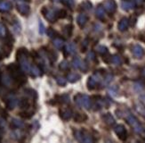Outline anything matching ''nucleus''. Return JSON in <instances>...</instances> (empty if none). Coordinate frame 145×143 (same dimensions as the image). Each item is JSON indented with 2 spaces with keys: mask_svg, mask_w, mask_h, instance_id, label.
Segmentation results:
<instances>
[{
  "mask_svg": "<svg viewBox=\"0 0 145 143\" xmlns=\"http://www.w3.org/2000/svg\"><path fill=\"white\" fill-rule=\"evenodd\" d=\"M75 102L81 107H84L86 109H90L91 107V99L87 95L78 94L77 96H75Z\"/></svg>",
  "mask_w": 145,
  "mask_h": 143,
  "instance_id": "nucleus-1",
  "label": "nucleus"
},
{
  "mask_svg": "<svg viewBox=\"0 0 145 143\" xmlns=\"http://www.w3.org/2000/svg\"><path fill=\"white\" fill-rule=\"evenodd\" d=\"M127 122L129 125L134 129V130L136 133H142V126L141 125V123L138 122L137 118L134 116L133 115H128L127 116Z\"/></svg>",
  "mask_w": 145,
  "mask_h": 143,
  "instance_id": "nucleus-2",
  "label": "nucleus"
},
{
  "mask_svg": "<svg viewBox=\"0 0 145 143\" xmlns=\"http://www.w3.org/2000/svg\"><path fill=\"white\" fill-rule=\"evenodd\" d=\"M103 80V77L101 75L100 72H95L93 74L92 76H90L87 80V89L89 90H92L93 89H95L96 85Z\"/></svg>",
  "mask_w": 145,
  "mask_h": 143,
  "instance_id": "nucleus-3",
  "label": "nucleus"
},
{
  "mask_svg": "<svg viewBox=\"0 0 145 143\" xmlns=\"http://www.w3.org/2000/svg\"><path fill=\"white\" fill-rule=\"evenodd\" d=\"M75 138L81 142H86V143H91L93 141V137L88 133V132H86V130H85L76 132Z\"/></svg>",
  "mask_w": 145,
  "mask_h": 143,
  "instance_id": "nucleus-4",
  "label": "nucleus"
},
{
  "mask_svg": "<svg viewBox=\"0 0 145 143\" xmlns=\"http://www.w3.org/2000/svg\"><path fill=\"white\" fill-rule=\"evenodd\" d=\"M114 132L117 134V136L118 137L119 140H121L123 141H125V140L127 139V130H125V126L122 125V124H118L117 125L114 129Z\"/></svg>",
  "mask_w": 145,
  "mask_h": 143,
  "instance_id": "nucleus-5",
  "label": "nucleus"
},
{
  "mask_svg": "<svg viewBox=\"0 0 145 143\" xmlns=\"http://www.w3.org/2000/svg\"><path fill=\"white\" fill-rule=\"evenodd\" d=\"M103 8L110 14L115 13L117 10V4L114 0H106L103 4Z\"/></svg>",
  "mask_w": 145,
  "mask_h": 143,
  "instance_id": "nucleus-6",
  "label": "nucleus"
},
{
  "mask_svg": "<svg viewBox=\"0 0 145 143\" xmlns=\"http://www.w3.org/2000/svg\"><path fill=\"white\" fill-rule=\"evenodd\" d=\"M72 66L75 68V69H80L83 70L84 72L87 70V66L86 64L84 61H82L79 57H75L72 60Z\"/></svg>",
  "mask_w": 145,
  "mask_h": 143,
  "instance_id": "nucleus-7",
  "label": "nucleus"
},
{
  "mask_svg": "<svg viewBox=\"0 0 145 143\" xmlns=\"http://www.w3.org/2000/svg\"><path fill=\"white\" fill-rule=\"evenodd\" d=\"M17 10L19 11L20 14H22L23 15H26V14H29L30 9H29V5L23 1V2L17 3Z\"/></svg>",
  "mask_w": 145,
  "mask_h": 143,
  "instance_id": "nucleus-8",
  "label": "nucleus"
},
{
  "mask_svg": "<svg viewBox=\"0 0 145 143\" xmlns=\"http://www.w3.org/2000/svg\"><path fill=\"white\" fill-rule=\"evenodd\" d=\"M12 79L10 74L7 73H1L0 76V82H1L5 87H10L12 84Z\"/></svg>",
  "mask_w": 145,
  "mask_h": 143,
  "instance_id": "nucleus-9",
  "label": "nucleus"
},
{
  "mask_svg": "<svg viewBox=\"0 0 145 143\" xmlns=\"http://www.w3.org/2000/svg\"><path fill=\"white\" fill-rule=\"evenodd\" d=\"M72 115H73L72 110L70 108H65V109L60 110V116L62 120H64V121L70 120L72 117Z\"/></svg>",
  "mask_w": 145,
  "mask_h": 143,
  "instance_id": "nucleus-10",
  "label": "nucleus"
},
{
  "mask_svg": "<svg viewBox=\"0 0 145 143\" xmlns=\"http://www.w3.org/2000/svg\"><path fill=\"white\" fill-rule=\"evenodd\" d=\"M44 16L51 22H54L58 19V12H56L54 10H47V12Z\"/></svg>",
  "mask_w": 145,
  "mask_h": 143,
  "instance_id": "nucleus-11",
  "label": "nucleus"
},
{
  "mask_svg": "<svg viewBox=\"0 0 145 143\" xmlns=\"http://www.w3.org/2000/svg\"><path fill=\"white\" fill-rule=\"evenodd\" d=\"M128 26H129V20L125 17L122 18L118 24V28L120 32H125V30H127Z\"/></svg>",
  "mask_w": 145,
  "mask_h": 143,
  "instance_id": "nucleus-12",
  "label": "nucleus"
},
{
  "mask_svg": "<svg viewBox=\"0 0 145 143\" xmlns=\"http://www.w3.org/2000/svg\"><path fill=\"white\" fill-rule=\"evenodd\" d=\"M135 7V4L133 1H130V0H123L121 2V7L125 11H130L132 9H134Z\"/></svg>",
  "mask_w": 145,
  "mask_h": 143,
  "instance_id": "nucleus-13",
  "label": "nucleus"
},
{
  "mask_svg": "<svg viewBox=\"0 0 145 143\" xmlns=\"http://www.w3.org/2000/svg\"><path fill=\"white\" fill-rule=\"evenodd\" d=\"M132 52H133L134 55L137 58H141L143 54H144V51H143V48L140 46V45H135L132 48Z\"/></svg>",
  "mask_w": 145,
  "mask_h": 143,
  "instance_id": "nucleus-14",
  "label": "nucleus"
},
{
  "mask_svg": "<svg viewBox=\"0 0 145 143\" xmlns=\"http://www.w3.org/2000/svg\"><path fill=\"white\" fill-rule=\"evenodd\" d=\"M11 126L14 129H21L24 126V123L21 119H19V118H14V119H12Z\"/></svg>",
  "mask_w": 145,
  "mask_h": 143,
  "instance_id": "nucleus-15",
  "label": "nucleus"
},
{
  "mask_svg": "<svg viewBox=\"0 0 145 143\" xmlns=\"http://www.w3.org/2000/svg\"><path fill=\"white\" fill-rule=\"evenodd\" d=\"M87 20H88V17L86 14H81L78 16V19H77V22H78V24L79 25V27H84L86 25V23L87 22Z\"/></svg>",
  "mask_w": 145,
  "mask_h": 143,
  "instance_id": "nucleus-16",
  "label": "nucleus"
},
{
  "mask_svg": "<svg viewBox=\"0 0 145 143\" xmlns=\"http://www.w3.org/2000/svg\"><path fill=\"white\" fill-rule=\"evenodd\" d=\"M18 104H19V100H18L17 98H14V97L9 98L7 102H6V105H7V107L9 109H14Z\"/></svg>",
  "mask_w": 145,
  "mask_h": 143,
  "instance_id": "nucleus-17",
  "label": "nucleus"
},
{
  "mask_svg": "<svg viewBox=\"0 0 145 143\" xmlns=\"http://www.w3.org/2000/svg\"><path fill=\"white\" fill-rule=\"evenodd\" d=\"M103 119L104 123L108 124V125H113V124L115 123V119H114V117H113L112 115L110 114V113L105 114V115L103 116Z\"/></svg>",
  "mask_w": 145,
  "mask_h": 143,
  "instance_id": "nucleus-18",
  "label": "nucleus"
},
{
  "mask_svg": "<svg viewBox=\"0 0 145 143\" xmlns=\"http://www.w3.org/2000/svg\"><path fill=\"white\" fill-rule=\"evenodd\" d=\"M87 120V115L86 114H75L74 115V121L76 123H84Z\"/></svg>",
  "mask_w": 145,
  "mask_h": 143,
  "instance_id": "nucleus-19",
  "label": "nucleus"
},
{
  "mask_svg": "<svg viewBox=\"0 0 145 143\" xmlns=\"http://www.w3.org/2000/svg\"><path fill=\"white\" fill-rule=\"evenodd\" d=\"M66 49V52L69 55H73L76 53V46L73 42H70V43H67V45L65 47Z\"/></svg>",
  "mask_w": 145,
  "mask_h": 143,
  "instance_id": "nucleus-20",
  "label": "nucleus"
},
{
  "mask_svg": "<svg viewBox=\"0 0 145 143\" xmlns=\"http://www.w3.org/2000/svg\"><path fill=\"white\" fill-rule=\"evenodd\" d=\"M67 79L70 82H78V80L80 79V75L78 73H76V72H71V73H69L68 76H67Z\"/></svg>",
  "mask_w": 145,
  "mask_h": 143,
  "instance_id": "nucleus-21",
  "label": "nucleus"
},
{
  "mask_svg": "<svg viewBox=\"0 0 145 143\" xmlns=\"http://www.w3.org/2000/svg\"><path fill=\"white\" fill-rule=\"evenodd\" d=\"M96 17L100 20H103L105 18V9L103 7H98L96 11H95Z\"/></svg>",
  "mask_w": 145,
  "mask_h": 143,
  "instance_id": "nucleus-22",
  "label": "nucleus"
},
{
  "mask_svg": "<svg viewBox=\"0 0 145 143\" xmlns=\"http://www.w3.org/2000/svg\"><path fill=\"white\" fill-rule=\"evenodd\" d=\"M12 5L8 1H1L0 2V12H7L11 9Z\"/></svg>",
  "mask_w": 145,
  "mask_h": 143,
  "instance_id": "nucleus-23",
  "label": "nucleus"
},
{
  "mask_svg": "<svg viewBox=\"0 0 145 143\" xmlns=\"http://www.w3.org/2000/svg\"><path fill=\"white\" fill-rule=\"evenodd\" d=\"M29 73H31V75H32V76L37 77V76H40L41 75V70H40L39 67H37L36 65H33V66L31 65Z\"/></svg>",
  "mask_w": 145,
  "mask_h": 143,
  "instance_id": "nucleus-24",
  "label": "nucleus"
},
{
  "mask_svg": "<svg viewBox=\"0 0 145 143\" xmlns=\"http://www.w3.org/2000/svg\"><path fill=\"white\" fill-rule=\"evenodd\" d=\"M22 108H28L29 107V99L27 98H22L21 100H19V104H18Z\"/></svg>",
  "mask_w": 145,
  "mask_h": 143,
  "instance_id": "nucleus-25",
  "label": "nucleus"
},
{
  "mask_svg": "<svg viewBox=\"0 0 145 143\" xmlns=\"http://www.w3.org/2000/svg\"><path fill=\"white\" fill-rule=\"evenodd\" d=\"M54 46L56 48L60 49L64 46V40L61 39H55V40H54Z\"/></svg>",
  "mask_w": 145,
  "mask_h": 143,
  "instance_id": "nucleus-26",
  "label": "nucleus"
},
{
  "mask_svg": "<svg viewBox=\"0 0 145 143\" xmlns=\"http://www.w3.org/2000/svg\"><path fill=\"white\" fill-rule=\"evenodd\" d=\"M110 62H111L112 64L118 65H120V64H121L122 60H121V57H119V55H113V57H111V60H110Z\"/></svg>",
  "mask_w": 145,
  "mask_h": 143,
  "instance_id": "nucleus-27",
  "label": "nucleus"
},
{
  "mask_svg": "<svg viewBox=\"0 0 145 143\" xmlns=\"http://www.w3.org/2000/svg\"><path fill=\"white\" fill-rule=\"evenodd\" d=\"M72 32H73V26L71 24H69L64 29V33L67 37H71L72 35Z\"/></svg>",
  "mask_w": 145,
  "mask_h": 143,
  "instance_id": "nucleus-28",
  "label": "nucleus"
},
{
  "mask_svg": "<svg viewBox=\"0 0 145 143\" xmlns=\"http://www.w3.org/2000/svg\"><path fill=\"white\" fill-rule=\"evenodd\" d=\"M80 7L85 11H89L92 8V4L88 1H85L80 5Z\"/></svg>",
  "mask_w": 145,
  "mask_h": 143,
  "instance_id": "nucleus-29",
  "label": "nucleus"
},
{
  "mask_svg": "<svg viewBox=\"0 0 145 143\" xmlns=\"http://www.w3.org/2000/svg\"><path fill=\"white\" fill-rule=\"evenodd\" d=\"M25 95L28 96L30 98H37L36 91L33 90H25Z\"/></svg>",
  "mask_w": 145,
  "mask_h": 143,
  "instance_id": "nucleus-30",
  "label": "nucleus"
},
{
  "mask_svg": "<svg viewBox=\"0 0 145 143\" xmlns=\"http://www.w3.org/2000/svg\"><path fill=\"white\" fill-rule=\"evenodd\" d=\"M12 136V138H14V139H17V140H19L22 137V132L19 129H16L15 130H14V132H12V134H11Z\"/></svg>",
  "mask_w": 145,
  "mask_h": 143,
  "instance_id": "nucleus-31",
  "label": "nucleus"
},
{
  "mask_svg": "<svg viewBox=\"0 0 145 143\" xmlns=\"http://www.w3.org/2000/svg\"><path fill=\"white\" fill-rule=\"evenodd\" d=\"M56 82H57L60 86H64V85H66V83H67V80H66L64 77H61V76H59V77L56 78Z\"/></svg>",
  "mask_w": 145,
  "mask_h": 143,
  "instance_id": "nucleus-32",
  "label": "nucleus"
},
{
  "mask_svg": "<svg viewBox=\"0 0 145 143\" xmlns=\"http://www.w3.org/2000/svg\"><path fill=\"white\" fill-rule=\"evenodd\" d=\"M97 51L101 55H106V54H108V48L104 46H99L97 47Z\"/></svg>",
  "mask_w": 145,
  "mask_h": 143,
  "instance_id": "nucleus-33",
  "label": "nucleus"
},
{
  "mask_svg": "<svg viewBox=\"0 0 145 143\" xmlns=\"http://www.w3.org/2000/svg\"><path fill=\"white\" fill-rule=\"evenodd\" d=\"M59 68H60L61 70H62V71L67 70L68 68H69V63H68V62H67L66 60L61 62L60 65H59Z\"/></svg>",
  "mask_w": 145,
  "mask_h": 143,
  "instance_id": "nucleus-34",
  "label": "nucleus"
},
{
  "mask_svg": "<svg viewBox=\"0 0 145 143\" xmlns=\"http://www.w3.org/2000/svg\"><path fill=\"white\" fill-rule=\"evenodd\" d=\"M47 57H48V59L50 61L52 62V63H53V62H55L56 61V55L53 51H49L47 53Z\"/></svg>",
  "mask_w": 145,
  "mask_h": 143,
  "instance_id": "nucleus-35",
  "label": "nucleus"
},
{
  "mask_svg": "<svg viewBox=\"0 0 145 143\" xmlns=\"http://www.w3.org/2000/svg\"><path fill=\"white\" fill-rule=\"evenodd\" d=\"M6 36V28L3 23L0 22V37Z\"/></svg>",
  "mask_w": 145,
  "mask_h": 143,
  "instance_id": "nucleus-36",
  "label": "nucleus"
},
{
  "mask_svg": "<svg viewBox=\"0 0 145 143\" xmlns=\"http://www.w3.org/2000/svg\"><path fill=\"white\" fill-rule=\"evenodd\" d=\"M21 115V116L22 117H23V118H30L31 116H32V115H33V112H29V111H25V112H22V113H21L20 114Z\"/></svg>",
  "mask_w": 145,
  "mask_h": 143,
  "instance_id": "nucleus-37",
  "label": "nucleus"
},
{
  "mask_svg": "<svg viewBox=\"0 0 145 143\" xmlns=\"http://www.w3.org/2000/svg\"><path fill=\"white\" fill-rule=\"evenodd\" d=\"M112 80V75L111 74H107L106 77L103 79V85H108Z\"/></svg>",
  "mask_w": 145,
  "mask_h": 143,
  "instance_id": "nucleus-38",
  "label": "nucleus"
},
{
  "mask_svg": "<svg viewBox=\"0 0 145 143\" xmlns=\"http://www.w3.org/2000/svg\"><path fill=\"white\" fill-rule=\"evenodd\" d=\"M143 88H144V85L142 82H136L135 84V90L136 91H141Z\"/></svg>",
  "mask_w": 145,
  "mask_h": 143,
  "instance_id": "nucleus-39",
  "label": "nucleus"
},
{
  "mask_svg": "<svg viewBox=\"0 0 145 143\" xmlns=\"http://www.w3.org/2000/svg\"><path fill=\"white\" fill-rule=\"evenodd\" d=\"M61 103H65V104L69 103V102H70V97H69L68 95H62L61 97Z\"/></svg>",
  "mask_w": 145,
  "mask_h": 143,
  "instance_id": "nucleus-40",
  "label": "nucleus"
},
{
  "mask_svg": "<svg viewBox=\"0 0 145 143\" xmlns=\"http://www.w3.org/2000/svg\"><path fill=\"white\" fill-rule=\"evenodd\" d=\"M47 35H48V37H50V38H54V37H55V35H56V32L52 28H49V29H47Z\"/></svg>",
  "mask_w": 145,
  "mask_h": 143,
  "instance_id": "nucleus-41",
  "label": "nucleus"
},
{
  "mask_svg": "<svg viewBox=\"0 0 145 143\" xmlns=\"http://www.w3.org/2000/svg\"><path fill=\"white\" fill-rule=\"evenodd\" d=\"M62 3L67 5V7H71L74 5V0H62Z\"/></svg>",
  "mask_w": 145,
  "mask_h": 143,
  "instance_id": "nucleus-42",
  "label": "nucleus"
},
{
  "mask_svg": "<svg viewBox=\"0 0 145 143\" xmlns=\"http://www.w3.org/2000/svg\"><path fill=\"white\" fill-rule=\"evenodd\" d=\"M67 16V12L65 10H60L58 12V18H61V19H63Z\"/></svg>",
  "mask_w": 145,
  "mask_h": 143,
  "instance_id": "nucleus-43",
  "label": "nucleus"
},
{
  "mask_svg": "<svg viewBox=\"0 0 145 143\" xmlns=\"http://www.w3.org/2000/svg\"><path fill=\"white\" fill-rule=\"evenodd\" d=\"M87 58L89 59L90 61H93L95 60V54H94V52L93 51H90L89 53L87 54Z\"/></svg>",
  "mask_w": 145,
  "mask_h": 143,
  "instance_id": "nucleus-44",
  "label": "nucleus"
},
{
  "mask_svg": "<svg viewBox=\"0 0 145 143\" xmlns=\"http://www.w3.org/2000/svg\"><path fill=\"white\" fill-rule=\"evenodd\" d=\"M39 33L40 34H44V33H45V30H46L45 25H44L42 22H39Z\"/></svg>",
  "mask_w": 145,
  "mask_h": 143,
  "instance_id": "nucleus-45",
  "label": "nucleus"
},
{
  "mask_svg": "<svg viewBox=\"0 0 145 143\" xmlns=\"http://www.w3.org/2000/svg\"><path fill=\"white\" fill-rule=\"evenodd\" d=\"M87 46H88V40H85L84 42H83V44H82V52L86 51Z\"/></svg>",
  "mask_w": 145,
  "mask_h": 143,
  "instance_id": "nucleus-46",
  "label": "nucleus"
},
{
  "mask_svg": "<svg viewBox=\"0 0 145 143\" xmlns=\"http://www.w3.org/2000/svg\"><path fill=\"white\" fill-rule=\"evenodd\" d=\"M6 125V122L5 120L4 119V118L0 117V128H5Z\"/></svg>",
  "mask_w": 145,
  "mask_h": 143,
  "instance_id": "nucleus-47",
  "label": "nucleus"
},
{
  "mask_svg": "<svg viewBox=\"0 0 145 143\" xmlns=\"http://www.w3.org/2000/svg\"><path fill=\"white\" fill-rule=\"evenodd\" d=\"M109 92H110V95H116V92H117V88L116 87H112V88H110V90H109Z\"/></svg>",
  "mask_w": 145,
  "mask_h": 143,
  "instance_id": "nucleus-48",
  "label": "nucleus"
},
{
  "mask_svg": "<svg viewBox=\"0 0 145 143\" xmlns=\"http://www.w3.org/2000/svg\"><path fill=\"white\" fill-rule=\"evenodd\" d=\"M145 2V0H135V4L138 5H141Z\"/></svg>",
  "mask_w": 145,
  "mask_h": 143,
  "instance_id": "nucleus-49",
  "label": "nucleus"
},
{
  "mask_svg": "<svg viewBox=\"0 0 145 143\" xmlns=\"http://www.w3.org/2000/svg\"><path fill=\"white\" fill-rule=\"evenodd\" d=\"M141 75H142V77L145 78V65L142 68V70H141Z\"/></svg>",
  "mask_w": 145,
  "mask_h": 143,
  "instance_id": "nucleus-50",
  "label": "nucleus"
},
{
  "mask_svg": "<svg viewBox=\"0 0 145 143\" xmlns=\"http://www.w3.org/2000/svg\"><path fill=\"white\" fill-rule=\"evenodd\" d=\"M131 21H133V22H130L129 24H131L132 26H134L135 24V22H136V19H135V17H131Z\"/></svg>",
  "mask_w": 145,
  "mask_h": 143,
  "instance_id": "nucleus-51",
  "label": "nucleus"
},
{
  "mask_svg": "<svg viewBox=\"0 0 145 143\" xmlns=\"http://www.w3.org/2000/svg\"><path fill=\"white\" fill-rule=\"evenodd\" d=\"M4 112V110H3V108H2V107H1V105H0V114H2Z\"/></svg>",
  "mask_w": 145,
  "mask_h": 143,
  "instance_id": "nucleus-52",
  "label": "nucleus"
},
{
  "mask_svg": "<svg viewBox=\"0 0 145 143\" xmlns=\"http://www.w3.org/2000/svg\"><path fill=\"white\" fill-rule=\"evenodd\" d=\"M15 1H16V2L18 3V2H23L24 0H15Z\"/></svg>",
  "mask_w": 145,
  "mask_h": 143,
  "instance_id": "nucleus-53",
  "label": "nucleus"
},
{
  "mask_svg": "<svg viewBox=\"0 0 145 143\" xmlns=\"http://www.w3.org/2000/svg\"><path fill=\"white\" fill-rule=\"evenodd\" d=\"M142 115H143V116L145 117V109L143 110V112H142Z\"/></svg>",
  "mask_w": 145,
  "mask_h": 143,
  "instance_id": "nucleus-54",
  "label": "nucleus"
},
{
  "mask_svg": "<svg viewBox=\"0 0 145 143\" xmlns=\"http://www.w3.org/2000/svg\"><path fill=\"white\" fill-rule=\"evenodd\" d=\"M52 1H54V2H59V1H61V0H52Z\"/></svg>",
  "mask_w": 145,
  "mask_h": 143,
  "instance_id": "nucleus-55",
  "label": "nucleus"
},
{
  "mask_svg": "<svg viewBox=\"0 0 145 143\" xmlns=\"http://www.w3.org/2000/svg\"><path fill=\"white\" fill-rule=\"evenodd\" d=\"M0 76H1V73H0Z\"/></svg>",
  "mask_w": 145,
  "mask_h": 143,
  "instance_id": "nucleus-56",
  "label": "nucleus"
}]
</instances>
